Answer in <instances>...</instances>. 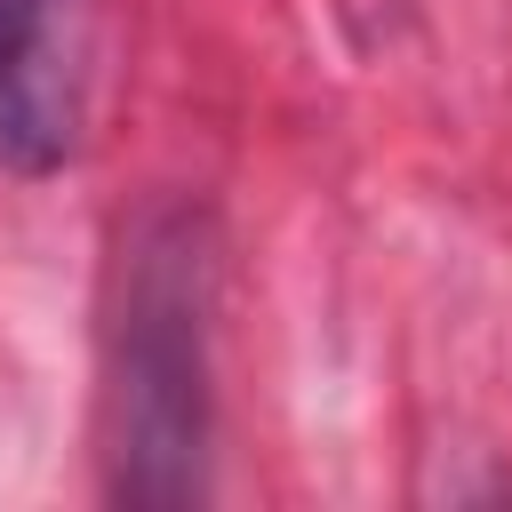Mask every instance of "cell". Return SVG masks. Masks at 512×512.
<instances>
[{
	"instance_id": "2",
	"label": "cell",
	"mask_w": 512,
	"mask_h": 512,
	"mask_svg": "<svg viewBox=\"0 0 512 512\" xmlns=\"http://www.w3.org/2000/svg\"><path fill=\"white\" fill-rule=\"evenodd\" d=\"M88 128V0H0V168L56 176Z\"/></svg>"
},
{
	"instance_id": "1",
	"label": "cell",
	"mask_w": 512,
	"mask_h": 512,
	"mask_svg": "<svg viewBox=\"0 0 512 512\" xmlns=\"http://www.w3.org/2000/svg\"><path fill=\"white\" fill-rule=\"evenodd\" d=\"M120 496L176 504L200 488V248L160 224L128 256L120 304Z\"/></svg>"
}]
</instances>
